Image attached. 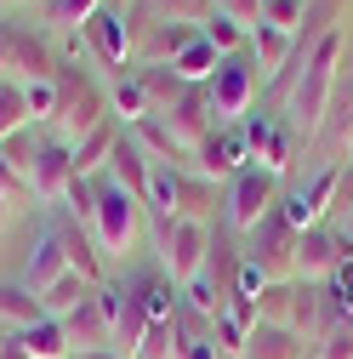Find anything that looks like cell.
I'll use <instances>...</instances> for the list:
<instances>
[{
    "label": "cell",
    "mask_w": 353,
    "mask_h": 359,
    "mask_svg": "<svg viewBox=\"0 0 353 359\" xmlns=\"http://www.w3.org/2000/svg\"><path fill=\"white\" fill-rule=\"evenodd\" d=\"M200 34H205V46L216 52V57H234V52H245L251 46V29H240L234 18H223V12H211L205 23H200Z\"/></svg>",
    "instance_id": "33"
},
{
    "label": "cell",
    "mask_w": 353,
    "mask_h": 359,
    "mask_svg": "<svg viewBox=\"0 0 353 359\" xmlns=\"http://www.w3.org/2000/svg\"><path fill=\"white\" fill-rule=\"evenodd\" d=\"M18 342H23V353H29V359H74L63 320H40V325L18 331Z\"/></svg>",
    "instance_id": "28"
},
{
    "label": "cell",
    "mask_w": 353,
    "mask_h": 359,
    "mask_svg": "<svg viewBox=\"0 0 353 359\" xmlns=\"http://www.w3.org/2000/svg\"><path fill=\"white\" fill-rule=\"evenodd\" d=\"M74 359H125V353H114V348H92V353H74Z\"/></svg>",
    "instance_id": "47"
},
{
    "label": "cell",
    "mask_w": 353,
    "mask_h": 359,
    "mask_svg": "<svg viewBox=\"0 0 353 359\" xmlns=\"http://www.w3.org/2000/svg\"><path fill=\"white\" fill-rule=\"evenodd\" d=\"M291 46H296V34H279V29H268V23L251 29V63L262 69V80H274V74L291 63Z\"/></svg>",
    "instance_id": "25"
},
{
    "label": "cell",
    "mask_w": 353,
    "mask_h": 359,
    "mask_svg": "<svg viewBox=\"0 0 353 359\" xmlns=\"http://www.w3.org/2000/svg\"><path fill=\"white\" fill-rule=\"evenodd\" d=\"M92 291H97L92 280H80V274H63V280H57L46 297H40V313H46V320H69V313H74L85 297H92Z\"/></svg>",
    "instance_id": "31"
},
{
    "label": "cell",
    "mask_w": 353,
    "mask_h": 359,
    "mask_svg": "<svg viewBox=\"0 0 353 359\" xmlns=\"http://www.w3.org/2000/svg\"><path fill=\"white\" fill-rule=\"evenodd\" d=\"M63 331H69V348L74 353H92V348H114V320H109V308H103V291H92L69 320H63Z\"/></svg>",
    "instance_id": "16"
},
{
    "label": "cell",
    "mask_w": 353,
    "mask_h": 359,
    "mask_svg": "<svg viewBox=\"0 0 353 359\" xmlns=\"http://www.w3.org/2000/svg\"><path fill=\"white\" fill-rule=\"evenodd\" d=\"M302 12H307V0H262V23L279 29V34H296L302 29Z\"/></svg>",
    "instance_id": "38"
},
{
    "label": "cell",
    "mask_w": 353,
    "mask_h": 359,
    "mask_svg": "<svg viewBox=\"0 0 353 359\" xmlns=\"http://www.w3.org/2000/svg\"><path fill=\"white\" fill-rule=\"evenodd\" d=\"M342 160H353V126H347V137H342Z\"/></svg>",
    "instance_id": "49"
},
{
    "label": "cell",
    "mask_w": 353,
    "mask_h": 359,
    "mask_svg": "<svg viewBox=\"0 0 353 359\" xmlns=\"http://www.w3.org/2000/svg\"><path fill=\"white\" fill-rule=\"evenodd\" d=\"M296 308H302V280H268L256 297L262 325H296Z\"/></svg>",
    "instance_id": "24"
},
{
    "label": "cell",
    "mask_w": 353,
    "mask_h": 359,
    "mask_svg": "<svg viewBox=\"0 0 353 359\" xmlns=\"http://www.w3.org/2000/svg\"><path fill=\"white\" fill-rule=\"evenodd\" d=\"M211 205H216V183H205L200 171L176 177V222H211Z\"/></svg>",
    "instance_id": "27"
},
{
    "label": "cell",
    "mask_w": 353,
    "mask_h": 359,
    "mask_svg": "<svg viewBox=\"0 0 353 359\" xmlns=\"http://www.w3.org/2000/svg\"><path fill=\"white\" fill-rule=\"evenodd\" d=\"M57 69H63V57H57V46H52L46 34L12 29V74H6V80H18V86H29V80H57Z\"/></svg>",
    "instance_id": "14"
},
{
    "label": "cell",
    "mask_w": 353,
    "mask_h": 359,
    "mask_svg": "<svg viewBox=\"0 0 353 359\" xmlns=\"http://www.w3.org/2000/svg\"><path fill=\"white\" fill-rule=\"evenodd\" d=\"M114 143H120V120L109 114L97 131H85V137L74 143V177H85V183H92V177L109 165V154H114Z\"/></svg>",
    "instance_id": "21"
},
{
    "label": "cell",
    "mask_w": 353,
    "mask_h": 359,
    "mask_svg": "<svg viewBox=\"0 0 353 359\" xmlns=\"http://www.w3.org/2000/svg\"><path fill=\"white\" fill-rule=\"evenodd\" d=\"M176 177H183V165H154V171H148L143 211H148L154 222H176Z\"/></svg>",
    "instance_id": "26"
},
{
    "label": "cell",
    "mask_w": 353,
    "mask_h": 359,
    "mask_svg": "<svg viewBox=\"0 0 353 359\" xmlns=\"http://www.w3.org/2000/svg\"><path fill=\"white\" fill-rule=\"evenodd\" d=\"M353 211V160H342V177H336V200H331V217H347Z\"/></svg>",
    "instance_id": "42"
},
{
    "label": "cell",
    "mask_w": 353,
    "mask_h": 359,
    "mask_svg": "<svg viewBox=\"0 0 353 359\" xmlns=\"http://www.w3.org/2000/svg\"><path fill=\"white\" fill-rule=\"evenodd\" d=\"M131 74H137V86H143V97H148V114H165V109H171L176 97L188 92V86L176 80L171 69H131Z\"/></svg>",
    "instance_id": "32"
},
{
    "label": "cell",
    "mask_w": 353,
    "mask_h": 359,
    "mask_svg": "<svg viewBox=\"0 0 353 359\" xmlns=\"http://www.w3.org/2000/svg\"><path fill=\"white\" fill-rule=\"evenodd\" d=\"M0 359H29V353H23V342L12 337V342H0Z\"/></svg>",
    "instance_id": "46"
},
{
    "label": "cell",
    "mask_w": 353,
    "mask_h": 359,
    "mask_svg": "<svg viewBox=\"0 0 353 359\" xmlns=\"http://www.w3.org/2000/svg\"><path fill=\"white\" fill-rule=\"evenodd\" d=\"M245 126V149H251V165H262L268 177H285L291 171V160H296V131L279 120V114H251V120H240Z\"/></svg>",
    "instance_id": "7"
},
{
    "label": "cell",
    "mask_w": 353,
    "mask_h": 359,
    "mask_svg": "<svg viewBox=\"0 0 353 359\" xmlns=\"http://www.w3.org/2000/svg\"><path fill=\"white\" fill-rule=\"evenodd\" d=\"M6 74H12V29L0 23V80H6Z\"/></svg>",
    "instance_id": "45"
},
{
    "label": "cell",
    "mask_w": 353,
    "mask_h": 359,
    "mask_svg": "<svg viewBox=\"0 0 353 359\" xmlns=\"http://www.w3.org/2000/svg\"><path fill=\"white\" fill-rule=\"evenodd\" d=\"M69 274V257H63V240H57V229H46L34 240V251H29V262H23V291H34V297H46L57 280Z\"/></svg>",
    "instance_id": "18"
},
{
    "label": "cell",
    "mask_w": 353,
    "mask_h": 359,
    "mask_svg": "<svg viewBox=\"0 0 353 359\" xmlns=\"http://www.w3.org/2000/svg\"><path fill=\"white\" fill-rule=\"evenodd\" d=\"M279 205V177H268L262 165H245L234 183H228V200H223V217L234 234H256L262 217Z\"/></svg>",
    "instance_id": "6"
},
{
    "label": "cell",
    "mask_w": 353,
    "mask_h": 359,
    "mask_svg": "<svg viewBox=\"0 0 353 359\" xmlns=\"http://www.w3.org/2000/svg\"><path fill=\"white\" fill-rule=\"evenodd\" d=\"M205 97H211L216 126H240V120H251V97H256V63H251L245 52L223 57V63H216V74L205 80Z\"/></svg>",
    "instance_id": "5"
},
{
    "label": "cell",
    "mask_w": 353,
    "mask_h": 359,
    "mask_svg": "<svg viewBox=\"0 0 353 359\" xmlns=\"http://www.w3.org/2000/svg\"><path fill=\"white\" fill-rule=\"evenodd\" d=\"M216 63H223V57H216V52L205 46V34H200V40H194V46H183V57H176V63H171V74H176V80H183V86H205V80L216 74Z\"/></svg>",
    "instance_id": "34"
},
{
    "label": "cell",
    "mask_w": 353,
    "mask_h": 359,
    "mask_svg": "<svg viewBox=\"0 0 353 359\" xmlns=\"http://www.w3.org/2000/svg\"><path fill=\"white\" fill-rule=\"evenodd\" d=\"M336 262H342V240H336V229H307V234H296V280L302 285H325L331 274H336Z\"/></svg>",
    "instance_id": "15"
},
{
    "label": "cell",
    "mask_w": 353,
    "mask_h": 359,
    "mask_svg": "<svg viewBox=\"0 0 353 359\" xmlns=\"http://www.w3.org/2000/svg\"><path fill=\"white\" fill-rule=\"evenodd\" d=\"M85 46H92V57L103 63V69H114V74H125L131 69V23L120 18V12H109V6H97L92 18H85Z\"/></svg>",
    "instance_id": "11"
},
{
    "label": "cell",
    "mask_w": 353,
    "mask_h": 359,
    "mask_svg": "<svg viewBox=\"0 0 353 359\" xmlns=\"http://www.w3.org/2000/svg\"><path fill=\"white\" fill-rule=\"evenodd\" d=\"M92 183H97V177H92ZM143 217H148L143 200L125 194L114 177H103V183H97V217H92V240H97V251H103L109 262L125 257L131 245L143 240Z\"/></svg>",
    "instance_id": "2"
},
{
    "label": "cell",
    "mask_w": 353,
    "mask_h": 359,
    "mask_svg": "<svg viewBox=\"0 0 353 359\" xmlns=\"http://www.w3.org/2000/svg\"><path fill=\"white\" fill-rule=\"evenodd\" d=\"M154 251H160V274L171 285L200 280L211 262V222H154Z\"/></svg>",
    "instance_id": "3"
},
{
    "label": "cell",
    "mask_w": 353,
    "mask_h": 359,
    "mask_svg": "<svg viewBox=\"0 0 353 359\" xmlns=\"http://www.w3.org/2000/svg\"><path fill=\"white\" fill-rule=\"evenodd\" d=\"M57 240H63V257H69V274H80V280H92V285H109V257L97 251V240H92V229L85 222H57Z\"/></svg>",
    "instance_id": "17"
},
{
    "label": "cell",
    "mask_w": 353,
    "mask_h": 359,
    "mask_svg": "<svg viewBox=\"0 0 353 359\" xmlns=\"http://www.w3.org/2000/svg\"><path fill=\"white\" fill-rule=\"evenodd\" d=\"M251 165V149H245V126H216L211 137L194 149V171L205 183H234V177Z\"/></svg>",
    "instance_id": "9"
},
{
    "label": "cell",
    "mask_w": 353,
    "mask_h": 359,
    "mask_svg": "<svg viewBox=\"0 0 353 359\" xmlns=\"http://www.w3.org/2000/svg\"><path fill=\"white\" fill-rule=\"evenodd\" d=\"M347 126H353V63L342 57L336 92H331V109H325V120H319V137H314V143H331L336 160H342V137H347Z\"/></svg>",
    "instance_id": "19"
},
{
    "label": "cell",
    "mask_w": 353,
    "mask_h": 359,
    "mask_svg": "<svg viewBox=\"0 0 353 359\" xmlns=\"http://www.w3.org/2000/svg\"><path fill=\"white\" fill-rule=\"evenodd\" d=\"M0 194H6V200H18V205L29 200V183H23V177L6 165V154H0Z\"/></svg>",
    "instance_id": "44"
},
{
    "label": "cell",
    "mask_w": 353,
    "mask_h": 359,
    "mask_svg": "<svg viewBox=\"0 0 353 359\" xmlns=\"http://www.w3.org/2000/svg\"><path fill=\"white\" fill-rule=\"evenodd\" d=\"M314 359H353V325H336L325 342H319V353Z\"/></svg>",
    "instance_id": "41"
},
{
    "label": "cell",
    "mask_w": 353,
    "mask_h": 359,
    "mask_svg": "<svg viewBox=\"0 0 353 359\" xmlns=\"http://www.w3.org/2000/svg\"><path fill=\"white\" fill-rule=\"evenodd\" d=\"M103 291V308H109V320H114V353H137L143 331H148V308L137 297V285H97Z\"/></svg>",
    "instance_id": "12"
},
{
    "label": "cell",
    "mask_w": 353,
    "mask_h": 359,
    "mask_svg": "<svg viewBox=\"0 0 353 359\" xmlns=\"http://www.w3.org/2000/svg\"><path fill=\"white\" fill-rule=\"evenodd\" d=\"M103 6H109V12H120V18H125V6H137V0H103Z\"/></svg>",
    "instance_id": "48"
},
{
    "label": "cell",
    "mask_w": 353,
    "mask_h": 359,
    "mask_svg": "<svg viewBox=\"0 0 353 359\" xmlns=\"http://www.w3.org/2000/svg\"><path fill=\"white\" fill-rule=\"evenodd\" d=\"M46 313H40V297L34 291H23V285H0V325L6 331H29V325H40Z\"/></svg>",
    "instance_id": "29"
},
{
    "label": "cell",
    "mask_w": 353,
    "mask_h": 359,
    "mask_svg": "<svg viewBox=\"0 0 353 359\" xmlns=\"http://www.w3.org/2000/svg\"><path fill=\"white\" fill-rule=\"evenodd\" d=\"M103 120H109V92H97L92 80H80V74L63 63V69H57V120H52L57 137L74 149L85 131H97Z\"/></svg>",
    "instance_id": "4"
},
{
    "label": "cell",
    "mask_w": 353,
    "mask_h": 359,
    "mask_svg": "<svg viewBox=\"0 0 353 359\" xmlns=\"http://www.w3.org/2000/svg\"><path fill=\"white\" fill-rule=\"evenodd\" d=\"M216 12L234 18L240 29H256V23H262V0H216Z\"/></svg>",
    "instance_id": "40"
},
{
    "label": "cell",
    "mask_w": 353,
    "mask_h": 359,
    "mask_svg": "<svg viewBox=\"0 0 353 359\" xmlns=\"http://www.w3.org/2000/svg\"><path fill=\"white\" fill-rule=\"evenodd\" d=\"M109 114L114 120H125V126H137V120H148V97H143V86H137V74H114V86H109Z\"/></svg>",
    "instance_id": "30"
},
{
    "label": "cell",
    "mask_w": 353,
    "mask_h": 359,
    "mask_svg": "<svg viewBox=\"0 0 353 359\" xmlns=\"http://www.w3.org/2000/svg\"><path fill=\"white\" fill-rule=\"evenodd\" d=\"M23 103H29V120L34 126H52L57 120V80H29L23 86Z\"/></svg>",
    "instance_id": "37"
},
{
    "label": "cell",
    "mask_w": 353,
    "mask_h": 359,
    "mask_svg": "<svg viewBox=\"0 0 353 359\" xmlns=\"http://www.w3.org/2000/svg\"><path fill=\"white\" fill-rule=\"evenodd\" d=\"M125 131H131V143H137L154 165H176V160H188V149L171 137V126H165L160 114H148V120H137V126H125Z\"/></svg>",
    "instance_id": "22"
},
{
    "label": "cell",
    "mask_w": 353,
    "mask_h": 359,
    "mask_svg": "<svg viewBox=\"0 0 353 359\" xmlns=\"http://www.w3.org/2000/svg\"><path fill=\"white\" fill-rule=\"evenodd\" d=\"M176 359H223L211 337H176Z\"/></svg>",
    "instance_id": "43"
},
{
    "label": "cell",
    "mask_w": 353,
    "mask_h": 359,
    "mask_svg": "<svg viewBox=\"0 0 353 359\" xmlns=\"http://www.w3.org/2000/svg\"><path fill=\"white\" fill-rule=\"evenodd\" d=\"M12 337H18V331H6V325H0V342H12Z\"/></svg>",
    "instance_id": "50"
},
{
    "label": "cell",
    "mask_w": 353,
    "mask_h": 359,
    "mask_svg": "<svg viewBox=\"0 0 353 359\" xmlns=\"http://www.w3.org/2000/svg\"><path fill=\"white\" fill-rule=\"evenodd\" d=\"M268 280H296V229L279 217V205L262 217V229L251 234V251H245Z\"/></svg>",
    "instance_id": "8"
},
{
    "label": "cell",
    "mask_w": 353,
    "mask_h": 359,
    "mask_svg": "<svg viewBox=\"0 0 353 359\" xmlns=\"http://www.w3.org/2000/svg\"><path fill=\"white\" fill-rule=\"evenodd\" d=\"M69 183H74V149H69L63 137H46L40 154H34V171H29V200L57 205V200L69 194Z\"/></svg>",
    "instance_id": "10"
},
{
    "label": "cell",
    "mask_w": 353,
    "mask_h": 359,
    "mask_svg": "<svg viewBox=\"0 0 353 359\" xmlns=\"http://www.w3.org/2000/svg\"><path fill=\"white\" fill-rule=\"evenodd\" d=\"M40 143H46V137H34V126H23L18 137H6V143H0L6 165H12L18 177H23V183H29V171H34V154H40Z\"/></svg>",
    "instance_id": "36"
},
{
    "label": "cell",
    "mask_w": 353,
    "mask_h": 359,
    "mask_svg": "<svg viewBox=\"0 0 353 359\" xmlns=\"http://www.w3.org/2000/svg\"><path fill=\"white\" fill-rule=\"evenodd\" d=\"M245 359H307V342L291 325H256L245 342Z\"/></svg>",
    "instance_id": "23"
},
{
    "label": "cell",
    "mask_w": 353,
    "mask_h": 359,
    "mask_svg": "<svg viewBox=\"0 0 353 359\" xmlns=\"http://www.w3.org/2000/svg\"><path fill=\"white\" fill-rule=\"evenodd\" d=\"M342 57H347V34H325L314 52H307V63L296 69V86H291V97L279 109V120L296 131V143H314L319 137V120L331 109V92H336V74H342Z\"/></svg>",
    "instance_id": "1"
},
{
    "label": "cell",
    "mask_w": 353,
    "mask_h": 359,
    "mask_svg": "<svg viewBox=\"0 0 353 359\" xmlns=\"http://www.w3.org/2000/svg\"><path fill=\"white\" fill-rule=\"evenodd\" d=\"M131 359H176V320L171 325H148Z\"/></svg>",
    "instance_id": "39"
},
{
    "label": "cell",
    "mask_w": 353,
    "mask_h": 359,
    "mask_svg": "<svg viewBox=\"0 0 353 359\" xmlns=\"http://www.w3.org/2000/svg\"><path fill=\"white\" fill-rule=\"evenodd\" d=\"M23 126H34L29 120V103H23V86L18 80H0V143L18 137Z\"/></svg>",
    "instance_id": "35"
},
{
    "label": "cell",
    "mask_w": 353,
    "mask_h": 359,
    "mask_svg": "<svg viewBox=\"0 0 353 359\" xmlns=\"http://www.w3.org/2000/svg\"><path fill=\"white\" fill-rule=\"evenodd\" d=\"M109 171H114V183L125 189V194H137L143 200V189H148V171H154V160L131 143V131H120V143H114V154H109Z\"/></svg>",
    "instance_id": "20"
},
{
    "label": "cell",
    "mask_w": 353,
    "mask_h": 359,
    "mask_svg": "<svg viewBox=\"0 0 353 359\" xmlns=\"http://www.w3.org/2000/svg\"><path fill=\"white\" fill-rule=\"evenodd\" d=\"M160 120L171 126V137L188 149V160H194V149H200V143L211 137V131H216V114H211V97H205V86H188V92L176 97V103H171Z\"/></svg>",
    "instance_id": "13"
}]
</instances>
